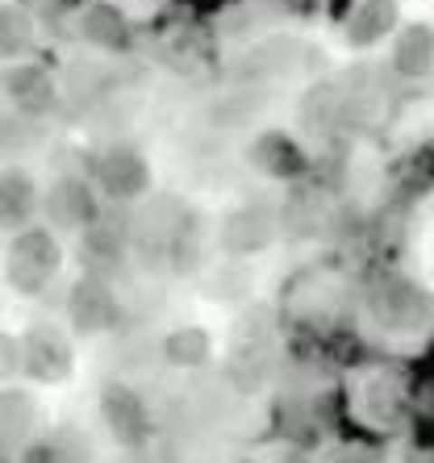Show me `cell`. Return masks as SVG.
I'll list each match as a JSON object with an SVG mask.
<instances>
[{
    "label": "cell",
    "instance_id": "cell-18",
    "mask_svg": "<svg viewBox=\"0 0 434 463\" xmlns=\"http://www.w3.org/2000/svg\"><path fill=\"white\" fill-rule=\"evenodd\" d=\"M17 367H22V343L9 335H0V380L13 376Z\"/></svg>",
    "mask_w": 434,
    "mask_h": 463
},
{
    "label": "cell",
    "instance_id": "cell-4",
    "mask_svg": "<svg viewBox=\"0 0 434 463\" xmlns=\"http://www.w3.org/2000/svg\"><path fill=\"white\" fill-rule=\"evenodd\" d=\"M100 188H105L113 201H138L151 188V167L134 146H113V151L100 155L97 163Z\"/></svg>",
    "mask_w": 434,
    "mask_h": 463
},
{
    "label": "cell",
    "instance_id": "cell-16",
    "mask_svg": "<svg viewBox=\"0 0 434 463\" xmlns=\"http://www.w3.org/2000/svg\"><path fill=\"white\" fill-rule=\"evenodd\" d=\"M38 421V405L25 388H5L0 392V442H17L33 430Z\"/></svg>",
    "mask_w": 434,
    "mask_h": 463
},
{
    "label": "cell",
    "instance_id": "cell-13",
    "mask_svg": "<svg viewBox=\"0 0 434 463\" xmlns=\"http://www.w3.org/2000/svg\"><path fill=\"white\" fill-rule=\"evenodd\" d=\"M80 33L100 51H118L126 46V17L118 13V5H88V13L80 17Z\"/></svg>",
    "mask_w": 434,
    "mask_h": 463
},
{
    "label": "cell",
    "instance_id": "cell-12",
    "mask_svg": "<svg viewBox=\"0 0 434 463\" xmlns=\"http://www.w3.org/2000/svg\"><path fill=\"white\" fill-rule=\"evenodd\" d=\"M250 159H255L259 172L276 175V180H288V175H297L305 167V155L297 151V142L284 138V134H263V138H255Z\"/></svg>",
    "mask_w": 434,
    "mask_h": 463
},
{
    "label": "cell",
    "instance_id": "cell-9",
    "mask_svg": "<svg viewBox=\"0 0 434 463\" xmlns=\"http://www.w3.org/2000/svg\"><path fill=\"white\" fill-rule=\"evenodd\" d=\"M392 71L405 80H422L434 71V25H401L392 38Z\"/></svg>",
    "mask_w": 434,
    "mask_h": 463
},
{
    "label": "cell",
    "instance_id": "cell-7",
    "mask_svg": "<svg viewBox=\"0 0 434 463\" xmlns=\"http://www.w3.org/2000/svg\"><path fill=\"white\" fill-rule=\"evenodd\" d=\"M5 97L13 100L17 113H30V118L51 113L54 100H59L51 84V71H42V67H33V63H13L5 71Z\"/></svg>",
    "mask_w": 434,
    "mask_h": 463
},
{
    "label": "cell",
    "instance_id": "cell-20",
    "mask_svg": "<svg viewBox=\"0 0 434 463\" xmlns=\"http://www.w3.org/2000/svg\"><path fill=\"white\" fill-rule=\"evenodd\" d=\"M276 463H309V459H305V455H297V451H288V455H280Z\"/></svg>",
    "mask_w": 434,
    "mask_h": 463
},
{
    "label": "cell",
    "instance_id": "cell-1",
    "mask_svg": "<svg viewBox=\"0 0 434 463\" xmlns=\"http://www.w3.org/2000/svg\"><path fill=\"white\" fill-rule=\"evenodd\" d=\"M59 271V242L51 238V230L25 226L17 230L9 247V284L17 292H42L51 284V276Z\"/></svg>",
    "mask_w": 434,
    "mask_h": 463
},
{
    "label": "cell",
    "instance_id": "cell-14",
    "mask_svg": "<svg viewBox=\"0 0 434 463\" xmlns=\"http://www.w3.org/2000/svg\"><path fill=\"white\" fill-rule=\"evenodd\" d=\"M46 138V129L38 118H30V113H0V155L5 159H22V155H30L38 142Z\"/></svg>",
    "mask_w": 434,
    "mask_h": 463
},
{
    "label": "cell",
    "instance_id": "cell-15",
    "mask_svg": "<svg viewBox=\"0 0 434 463\" xmlns=\"http://www.w3.org/2000/svg\"><path fill=\"white\" fill-rule=\"evenodd\" d=\"M163 355L175 367H205L213 355V338L201 330V326H180L163 338Z\"/></svg>",
    "mask_w": 434,
    "mask_h": 463
},
{
    "label": "cell",
    "instance_id": "cell-6",
    "mask_svg": "<svg viewBox=\"0 0 434 463\" xmlns=\"http://www.w3.org/2000/svg\"><path fill=\"white\" fill-rule=\"evenodd\" d=\"M46 217H51V226H59V230H88L97 222V196H92V188H88L84 180L67 175V180H59L51 188V196H46Z\"/></svg>",
    "mask_w": 434,
    "mask_h": 463
},
{
    "label": "cell",
    "instance_id": "cell-3",
    "mask_svg": "<svg viewBox=\"0 0 434 463\" xmlns=\"http://www.w3.org/2000/svg\"><path fill=\"white\" fill-rule=\"evenodd\" d=\"M22 372L33 380H46V384H59V380L71 372V346L67 338L54 330V326H33L22 338Z\"/></svg>",
    "mask_w": 434,
    "mask_h": 463
},
{
    "label": "cell",
    "instance_id": "cell-22",
    "mask_svg": "<svg viewBox=\"0 0 434 463\" xmlns=\"http://www.w3.org/2000/svg\"><path fill=\"white\" fill-rule=\"evenodd\" d=\"M0 97H5V76H0Z\"/></svg>",
    "mask_w": 434,
    "mask_h": 463
},
{
    "label": "cell",
    "instance_id": "cell-8",
    "mask_svg": "<svg viewBox=\"0 0 434 463\" xmlns=\"http://www.w3.org/2000/svg\"><path fill=\"white\" fill-rule=\"evenodd\" d=\"M276 238V217L263 205H242L222 222V247L230 255H255Z\"/></svg>",
    "mask_w": 434,
    "mask_h": 463
},
{
    "label": "cell",
    "instance_id": "cell-19",
    "mask_svg": "<svg viewBox=\"0 0 434 463\" xmlns=\"http://www.w3.org/2000/svg\"><path fill=\"white\" fill-rule=\"evenodd\" d=\"M22 463H59V451H54V442H33L25 447Z\"/></svg>",
    "mask_w": 434,
    "mask_h": 463
},
{
    "label": "cell",
    "instance_id": "cell-17",
    "mask_svg": "<svg viewBox=\"0 0 434 463\" xmlns=\"http://www.w3.org/2000/svg\"><path fill=\"white\" fill-rule=\"evenodd\" d=\"M33 43V22L30 13L17 9V5H0V63H13L22 59Z\"/></svg>",
    "mask_w": 434,
    "mask_h": 463
},
{
    "label": "cell",
    "instance_id": "cell-5",
    "mask_svg": "<svg viewBox=\"0 0 434 463\" xmlns=\"http://www.w3.org/2000/svg\"><path fill=\"white\" fill-rule=\"evenodd\" d=\"M67 313H71V326L80 335H105L118 322V301L100 276H84V280L71 288V301H67Z\"/></svg>",
    "mask_w": 434,
    "mask_h": 463
},
{
    "label": "cell",
    "instance_id": "cell-11",
    "mask_svg": "<svg viewBox=\"0 0 434 463\" xmlns=\"http://www.w3.org/2000/svg\"><path fill=\"white\" fill-rule=\"evenodd\" d=\"M397 30V0H359L347 17V43L351 46H376Z\"/></svg>",
    "mask_w": 434,
    "mask_h": 463
},
{
    "label": "cell",
    "instance_id": "cell-2",
    "mask_svg": "<svg viewBox=\"0 0 434 463\" xmlns=\"http://www.w3.org/2000/svg\"><path fill=\"white\" fill-rule=\"evenodd\" d=\"M100 418H105V426L113 430V439L121 447H142L146 434H151V413H146L138 392L126 384H105V392H100Z\"/></svg>",
    "mask_w": 434,
    "mask_h": 463
},
{
    "label": "cell",
    "instance_id": "cell-21",
    "mask_svg": "<svg viewBox=\"0 0 434 463\" xmlns=\"http://www.w3.org/2000/svg\"><path fill=\"white\" fill-rule=\"evenodd\" d=\"M0 463H13V455H9V442H0Z\"/></svg>",
    "mask_w": 434,
    "mask_h": 463
},
{
    "label": "cell",
    "instance_id": "cell-10",
    "mask_svg": "<svg viewBox=\"0 0 434 463\" xmlns=\"http://www.w3.org/2000/svg\"><path fill=\"white\" fill-rule=\"evenodd\" d=\"M33 213H38V188H33V175L22 172V167H5V172H0V226L5 230H25Z\"/></svg>",
    "mask_w": 434,
    "mask_h": 463
}]
</instances>
